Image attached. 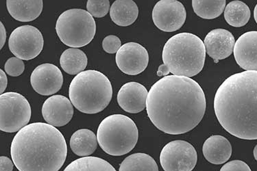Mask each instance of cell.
I'll list each match as a JSON object with an SVG mask.
<instances>
[{"label":"cell","instance_id":"cell-1","mask_svg":"<svg viewBox=\"0 0 257 171\" xmlns=\"http://www.w3.org/2000/svg\"><path fill=\"white\" fill-rule=\"evenodd\" d=\"M206 97L193 79L172 75L163 77L148 93L146 109L152 123L168 134L192 130L205 114Z\"/></svg>","mask_w":257,"mask_h":171},{"label":"cell","instance_id":"cell-2","mask_svg":"<svg viewBox=\"0 0 257 171\" xmlns=\"http://www.w3.org/2000/svg\"><path fill=\"white\" fill-rule=\"evenodd\" d=\"M214 110L220 125L232 136L257 140V71L227 78L215 94Z\"/></svg>","mask_w":257,"mask_h":171},{"label":"cell","instance_id":"cell-3","mask_svg":"<svg viewBox=\"0 0 257 171\" xmlns=\"http://www.w3.org/2000/svg\"><path fill=\"white\" fill-rule=\"evenodd\" d=\"M11 154L20 171H59L67 158V146L59 129L38 122L16 133Z\"/></svg>","mask_w":257,"mask_h":171},{"label":"cell","instance_id":"cell-4","mask_svg":"<svg viewBox=\"0 0 257 171\" xmlns=\"http://www.w3.org/2000/svg\"><path fill=\"white\" fill-rule=\"evenodd\" d=\"M162 58L163 64L159 67L158 76H166L171 73L174 76L191 78L203 69L205 46L198 36L179 33L167 41Z\"/></svg>","mask_w":257,"mask_h":171},{"label":"cell","instance_id":"cell-5","mask_svg":"<svg viewBox=\"0 0 257 171\" xmlns=\"http://www.w3.org/2000/svg\"><path fill=\"white\" fill-rule=\"evenodd\" d=\"M69 96L73 106L82 113H99L111 101V83L98 71H84L71 81Z\"/></svg>","mask_w":257,"mask_h":171},{"label":"cell","instance_id":"cell-6","mask_svg":"<svg viewBox=\"0 0 257 171\" xmlns=\"http://www.w3.org/2000/svg\"><path fill=\"white\" fill-rule=\"evenodd\" d=\"M97 138L99 145L108 155H123L132 151L138 143V128L127 116L112 114L99 124Z\"/></svg>","mask_w":257,"mask_h":171},{"label":"cell","instance_id":"cell-7","mask_svg":"<svg viewBox=\"0 0 257 171\" xmlns=\"http://www.w3.org/2000/svg\"><path fill=\"white\" fill-rule=\"evenodd\" d=\"M60 40L71 48L87 46L94 38L96 24L93 16L83 9H69L62 13L56 24Z\"/></svg>","mask_w":257,"mask_h":171},{"label":"cell","instance_id":"cell-8","mask_svg":"<svg viewBox=\"0 0 257 171\" xmlns=\"http://www.w3.org/2000/svg\"><path fill=\"white\" fill-rule=\"evenodd\" d=\"M0 129L7 133L20 131L29 123L31 107L27 99L20 93L8 92L0 95Z\"/></svg>","mask_w":257,"mask_h":171},{"label":"cell","instance_id":"cell-9","mask_svg":"<svg viewBox=\"0 0 257 171\" xmlns=\"http://www.w3.org/2000/svg\"><path fill=\"white\" fill-rule=\"evenodd\" d=\"M44 37L33 26L17 28L9 39V48L12 54L22 61H31L37 57L44 49Z\"/></svg>","mask_w":257,"mask_h":171},{"label":"cell","instance_id":"cell-10","mask_svg":"<svg viewBox=\"0 0 257 171\" xmlns=\"http://www.w3.org/2000/svg\"><path fill=\"white\" fill-rule=\"evenodd\" d=\"M197 160L196 149L184 140L169 142L160 155L161 166L165 171H191L196 166Z\"/></svg>","mask_w":257,"mask_h":171},{"label":"cell","instance_id":"cell-11","mask_svg":"<svg viewBox=\"0 0 257 171\" xmlns=\"http://www.w3.org/2000/svg\"><path fill=\"white\" fill-rule=\"evenodd\" d=\"M185 7L176 0H161L153 11L154 24L161 31L175 32L182 28L186 20Z\"/></svg>","mask_w":257,"mask_h":171},{"label":"cell","instance_id":"cell-12","mask_svg":"<svg viewBox=\"0 0 257 171\" xmlns=\"http://www.w3.org/2000/svg\"><path fill=\"white\" fill-rule=\"evenodd\" d=\"M116 64L125 74L136 76L144 72L149 63L147 50L138 43H125L116 54Z\"/></svg>","mask_w":257,"mask_h":171},{"label":"cell","instance_id":"cell-13","mask_svg":"<svg viewBox=\"0 0 257 171\" xmlns=\"http://www.w3.org/2000/svg\"><path fill=\"white\" fill-rule=\"evenodd\" d=\"M31 83L33 89L39 95H54L63 86V73L53 64H42L32 73Z\"/></svg>","mask_w":257,"mask_h":171},{"label":"cell","instance_id":"cell-14","mask_svg":"<svg viewBox=\"0 0 257 171\" xmlns=\"http://www.w3.org/2000/svg\"><path fill=\"white\" fill-rule=\"evenodd\" d=\"M42 115L50 125L63 127L68 124L74 116L72 103L65 96H52L43 105Z\"/></svg>","mask_w":257,"mask_h":171},{"label":"cell","instance_id":"cell-15","mask_svg":"<svg viewBox=\"0 0 257 171\" xmlns=\"http://www.w3.org/2000/svg\"><path fill=\"white\" fill-rule=\"evenodd\" d=\"M204 43L206 53L215 63H218L220 60H224L231 55L235 40L229 31L225 29H215L206 36Z\"/></svg>","mask_w":257,"mask_h":171},{"label":"cell","instance_id":"cell-16","mask_svg":"<svg viewBox=\"0 0 257 171\" xmlns=\"http://www.w3.org/2000/svg\"><path fill=\"white\" fill-rule=\"evenodd\" d=\"M148 92L138 82H131L121 86L117 94V102L125 112L137 114L146 108Z\"/></svg>","mask_w":257,"mask_h":171},{"label":"cell","instance_id":"cell-17","mask_svg":"<svg viewBox=\"0 0 257 171\" xmlns=\"http://www.w3.org/2000/svg\"><path fill=\"white\" fill-rule=\"evenodd\" d=\"M234 59L245 71H257V31L242 35L234 48Z\"/></svg>","mask_w":257,"mask_h":171},{"label":"cell","instance_id":"cell-18","mask_svg":"<svg viewBox=\"0 0 257 171\" xmlns=\"http://www.w3.org/2000/svg\"><path fill=\"white\" fill-rule=\"evenodd\" d=\"M204 157L213 164H222L232 155V146L225 137L214 135L206 139L202 147Z\"/></svg>","mask_w":257,"mask_h":171},{"label":"cell","instance_id":"cell-19","mask_svg":"<svg viewBox=\"0 0 257 171\" xmlns=\"http://www.w3.org/2000/svg\"><path fill=\"white\" fill-rule=\"evenodd\" d=\"M7 7L9 14L15 20L21 22H30L40 16L44 9V2L42 0H7Z\"/></svg>","mask_w":257,"mask_h":171},{"label":"cell","instance_id":"cell-20","mask_svg":"<svg viewBox=\"0 0 257 171\" xmlns=\"http://www.w3.org/2000/svg\"><path fill=\"white\" fill-rule=\"evenodd\" d=\"M139 16V8L132 0H117L110 9V17L112 22L119 26L132 25Z\"/></svg>","mask_w":257,"mask_h":171},{"label":"cell","instance_id":"cell-21","mask_svg":"<svg viewBox=\"0 0 257 171\" xmlns=\"http://www.w3.org/2000/svg\"><path fill=\"white\" fill-rule=\"evenodd\" d=\"M70 147L76 155L89 157L97 147V136L89 129H79L71 137Z\"/></svg>","mask_w":257,"mask_h":171},{"label":"cell","instance_id":"cell-22","mask_svg":"<svg viewBox=\"0 0 257 171\" xmlns=\"http://www.w3.org/2000/svg\"><path fill=\"white\" fill-rule=\"evenodd\" d=\"M87 63V55L78 48L67 49L60 58L62 69L69 75L79 74L86 69Z\"/></svg>","mask_w":257,"mask_h":171},{"label":"cell","instance_id":"cell-23","mask_svg":"<svg viewBox=\"0 0 257 171\" xmlns=\"http://www.w3.org/2000/svg\"><path fill=\"white\" fill-rule=\"evenodd\" d=\"M224 18L227 23L235 28L246 25L250 18L249 7L241 1L231 2L224 10Z\"/></svg>","mask_w":257,"mask_h":171},{"label":"cell","instance_id":"cell-24","mask_svg":"<svg viewBox=\"0 0 257 171\" xmlns=\"http://www.w3.org/2000/svg\"><path fill=\"white\" fill-rule=\"evenodd\" d=\"M119 171H159V167L151 155L138 153L127 157L120 165Z\"/></svg>","mask_w":257,"mask_h":171},{"label":"cell","instance_id":"cell-25","mask_svg":"<svg viewBox=\"0 0 257 171\" xmlns=\"http://www.w3.org/2000/svg\"><path fill=\"white\" fill-rule=\"evenodd\" d=\"M63 171H116L108 161L97 157H84L72 161Z\"/></svg>","mask_w":257,"mask_h":171},{"label":"cell","instance_id":"cell-26","mask_svg":"<svg viewBox=\"0 0 257 171\" xmlns=\"http://www.w3.org/2000/svg\"><path fill=\"white\" fill-rule=\"evenodd\" d=\"M226 1L217 0V1H202V0H193L192 7L197 16L204 20H213L218 18L222 14Z\"/></svg>","mask_w":257,"mask_h":171},{"label":"cell","instance_id":"cell-27","mask_svg":"<svg viewBox=\"0 0 257 171\" xmlns=\"http://www.w3.org/2000/svg\"><path fill=\"white\" fill-rule=\"evenodd\" d=\"M87 9L88 12L94 18H104L109 12L110 2L108 0H89Z\"/></svg>","mask_w":257,"mask_h":171},{"label":"cell","instance_id":"cell-28","mask_svg":"<svg viewBox=\"0 0 257 171\" xmlns=\"http://www.w3.org/2000/svg\"><path fill=\"white\" fill-rule=\"evenodd\" d=\"M5 69L9 76L18 77L24 73L25 65L23 61L20 58L12 57L6 62Z\"/></svg>","mask_w":257,"mask_h":171},{"label":"cell","instance_id":"cell-29","mask_svg":"<svg viewBox=\"0 0 257 171\" xmlns=\"http://www.w3.org/2000/svg\"><path fill=\"white\" fill-rule=\"evenodd\" d=\"M121 46V41L117 36H107L102 41L103 50L108 54L117 53Z\"/></svg>","mask_w":257,"mask_h":171},{"label":"cell","instance_id":"cell-30","mask_svg":"<svg viewBox=\"0 0 257 171\" xmlns=\"http://www.w3.org/2000/svg\"><path fill=\"white\" fill-rule=\"evenodd\" d=\"M220 171H252L248 165L244 161L233 160L226 163L222 167Z\"/></svg>","mask_w":257,"mask_h":171},{"label":"cell","instance_id":"cell-31","mask_svg":"<svg viewBox=\"0 0 257 171\" xmlns=\"http://www.w3.org/2000/svg\"><path fill=\"white\" fill-rule=\"evenodd\" d=\"M13 163L8 157L2 156L0 159V171H13L15 164Z\"/></svg>","mask_w":257,"mask_h":171},{"label":"cell","instance_id":"cell-32","mask_svg":"<svg viewBox=\"0 0 257 171\" xmlns=\"http://www.w3.org/2000/svg\"><path fill=\"white\" fill-rule=\"evenodd\" d=\"M0 93L3 94L5 91L6 88L8 85V79H7V75L4 72L3 69L0 70Z\"/></svg>","mask_w":257,"mask_h":171},{"label":"cell","instance_id":"cell-33","mask_svg":"<svg viewBox=\"0 0 257 171\" xmlns=\"http://www.w3.org/2000/svg\"><path fill=\"white\" fill-rule=\"evenodd\" d=\"M0 48L3 49L7 40V31L3 22H0Z\"/></svg>","mask_w":257,"mask_h":171},{"label":"cell","instance_id":"cell-34","mask_svg":"<svg viewBox=\"0 0 257 171\" xmlns=\"http://www.w3.org/2000/svg\"><path fill=\"white\" fill-rule=\"evenodd\" d=\"M254 18L255 22H256L257 24V5H256V7H255L254 10Z\"/></svg>","mask_w":257,"mask_h":171},{"label":"cell","instance_id":"cell-35","mask_svg":"<svg viewBox=\"0 0 257 171\" xmlns=\"http://www.w3.org/2000/svg\"><path fill=\"white\" fill-rule=\"evenodd\" d=\"M253 153H254V157L255 159H256V160L257 161V144L254 148V151H253Z\"/></svg>","mask_w":257,"mask_h":171}]
</instances>
